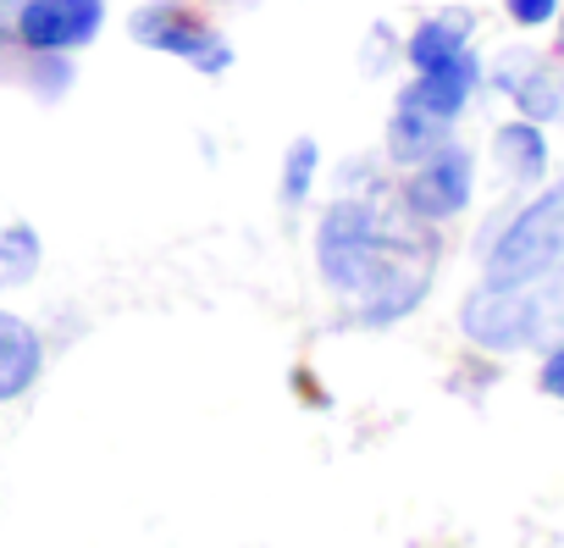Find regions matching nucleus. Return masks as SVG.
Segmentation results:
<instances>
[{"label": "nucleus", "instance_id": "nucleus-1", "mask_svg": "<svg viewBox=\"0 0 564 548\" xmlns=\"http://www.w3.org/2000/svg\"><path fill=\"white\" fill-rule=\"evenodd\" d=\"M316 278L349 305L355 327L415 316L437 278V227L415 222L388 194H333L311 227Z\"/></svg>", "mask_w": 564, "mask_h": 548}, {"label": "nucleus", "instance_id": "nucleus-22", "mask_svg": "<svg viewBox=\"0 0 564 548\" xmlns=\"http://www.w3.org/2000/svg\"><path fill=\"white\" fill-rule=\"evenodd\" d=\"M553 34H558V56H564V0H558V18H553Z\"/></svg>", "mask_w": 564, "mask_h": 548}, {"label": "nucleus", "instance_id": "nucleus-13", "mask_svg": "<svg viewBox=\"0 0 564 548\" xmlns=\"http://www.w3.org/2000/svg\"><path fill=\"white\" fill-rule=\"evenodd\" d=\"M322 172H327L322 139L316 133L289 139V150H282V161H276V200H282V211H311V200L322 189Z\"/></svg>", "mask_w": 564, "mask_h": 548}, {"label": "nucleus", "instance_id": "nucleus-8", "mask_svg": "<svg viewBox=\"0 0 564 548\" xmlns=\"http://www.w3.org/2000/svg\"><path fill=\"white\" fill-rule=\"evenodd\" d=\"M481 89H487V56H481V51H459V56H448V62H437V67L410 73L393 100H404V106H415V111H426V117L459 128L465 111L481 100Z\"/></svg>", "mask_w": 564, "mask_h": 548}, {"label": "nucleus", "instance_id": "nucleus-20", "mask_svg": "<svg viewBox=\"0 0 564 548\" xmlns=\"http://www.w3.org/2000/svg\"><path fill=\"white\" fill-rule=\"evenodd\" d=\"M12 18H18V0H0V84H12V67L23 56V45L12 34Z\"/></svg>", "mask_w": 564, "mask_h": 548}, {"label": "nucleus", "instance_id": "nucleus-5", "mask_svg": "<svg viewBox=\"0 0 564 548\" xmlns=\"http://www.w3.org/2000/svg\"><path fill=\"white\" fill-rule=\"evenodd\" d=\"M476 178H481V161H476V150L454 133V139L437 144L426 161L393 172V200H399L415 222L448 227V222H459V216L476 205Z\"/></svg>", "mask_w": 564, "mask_h": 548}, {"label": "nucleus", "instance_id": "nucleus-14", "mask_svg": "<svg viewBox=\"0 0 564 548\" xmlns=\"http://www.w3.org/2000/svg\"><path fill=\"white\" fill-rule=\"evenodd\" d=\"M12 89H23L34 106H62L78 89V56H51V51H23L12 67Z\"/></svg>", "mask_w": 564, "mask_h": 548}, {"label": "nucleus", "instance_id": "nucleus-12", "mask_svg": "<svg viewBox=\"0 0 564 548\" xmlns=\"http://www.w3.org/2000/svg\"><path fill=\"white\" fill-rule=\"evenodd\" d=\"M448 139H454L448 122H437V117H426V111L393 100V111H388V122H382V161H388L393 172H404V166L426 161L437 144H448Z\"/></svg>", "mask_w": 564, "mask_h": 548}, {"label": "nucleus", "instance_id": "nucleus-18", "mask_svg": "<svg viewBox=\"0 0 564 548\" xmlns=\"http://www.w3.org/2000/svg\"><path fill=\"white\" fill-rule=\"evenodd\" d=\"M503 18L520 29V34H536V29H553L558 18V0H498Z\"/></svg>", "mask_w": 564, "mask_h": 548}, {"label": "nucleus", "instance_id": "nucleus-16", "mask_svg": "<svg viewBox=\"0 0 564 548\" xmlns=\"http://www.w3.org/2000/svg\"><path fill=\"white\" fill-rule=\"evenodd\" d=\"M399 62H404V40H399L393 23L377 18V23L360 34V45H355V67H360L366 78H388V73H399Z\"/></svg>", "mask_w": 564, "mask_h": 548}, {"label": "nucleus", "instance_id": "nucleus-23", "mask_svg": "<svg viewBox=\"0 0 564 548\" xmlns=\"http://www.w3.org/2000/svg\"><path fill=\"white\" fill-rule=\"evenodd\" d=\"M558 271H564V266H558Z\"/></svg>", "mask_w": 564, "mask_h": 548}, {"label": "nucleus", "instance_id": "nucleus-21", "mask_svg": "<svg viewBox=\"0 0 564 548\" xmlns=\"http://www.w3.org/2000/svg\"><path fill=\"white\" fill-rule=\"evenodd\" d=\"M199 7H210V12H254L260 0H199Z\"/></svg>", "mask_w": 564, "mask_h": 548}, {"label": "nucleus", "instance_id": "nucleus-4", "mask_svg": "<svg viewBox=\"0 0 564 548\" xmlns=\"http://www.w3.org/2000/svg\"><path fill=\"white\" fill-rule=\"evenodd\" d=\"M128 40L150 56H172L199 78H227L238 51L232 34L199 7V0H144L128 12Z\"/></svg>", "mask_w": 564, "mask_h": 548}, {"label": "nucleus", "instance_id": "nucleus-2", "mask_svg": "<svg viewBox=\"0 0 564 548\" xmlns=\"http://www.w3.org/2000/svg\"><path fill=\"white\" fill-rule=\"evenodd\" d=\"M487 283H536L564 266V178H547L520 205H503L476 233Z\"/></svg>", "mask_w": 564, "mask_h": 548}, {"label": "nucleus", "instance_id": "nucleus-15", "mask_svg": "<svg viewBox=\"0 0 564 548\" xmlns=\"http://www.w3.org/2000/svg\"><path fill=\"white\" fill-rule=\"evenodd\" d=\"M45 271V238L34 222H0V294L12 289H29Z\"/></svg>", "mask_w": 564, "mask_h": 548}, {"label": "nucleus", "instance_id": "nucleus-11", "mask_svg": "<svg viewBox=\"0 0 564 548\" xmlns=\"http://www.w3.org/2000/svg\"><path fill=\"white\" fill-rule=\"evenodd\" d=\"M476 12L470 7H443V12H426L410 34H404V67L421 73V67H437L459 51H476Z\"/></svg>", "mask_w": 564, "mask_h": 548}, {"label": "nucleus", "instance_id": "nucleus-3", "mask_svg": "<svg viewBox=\"0 0 564 548\" xmlns=\"http://www.w3.org/2000/svg\"><path fill=\"white\" fill-rule=\"evenodd\" d=\"M459 333L487 355H520L564 333V271L536 283H476L459 300Z\"/></svg>", "mask_w": 564, "mask_h": 548}, {"label": "nucleus", "instance_id": "nucleus-10", "mask_svg": "<svg viewBox=\"0 0 564 548\" xmlns=\"http://www.w3.org/2000/svg\"><path fill=\"white\" fill-rule=\"evenodd\" d=\"M45 361H51L45 333L29 316L0 305V405H18L23 394H34V383L45 377Z\"/></svg>", "mask_w": 564, "mask_h": 548}, {"label": "nucleus", "instance_id": "nucleus-6", "mask_svg": "<svg viewBox=\"0 0 564 548\" xmlns=\"http://www.w3.org/2000/svg\"><path fill=\"white\" fill-rule=\"evenodd\" d=\"M111 23V0H18L12 34L23 51H51V56H78L100 45Z\"/></svg>", "mask_w": 564, "mask_h": 548}, {"label": "nucleus", "instance_id": "nucleus-7", "mask_svg": "<svg viewBox=\"0 0 564 548\" xmlns=\"http://www.w3.org/2000/svg\"><path fill=\"white\" fill-rule=\"evenodd\" d=\"M487 89L503 95L514 106V117H531L542 128L564 122V67L531 45H503L487 62Z\"/></svg>", "mask_w": 564, "mask_h": 548}, {"label": "nucleus", "instance_id": "nucleus-19", "mask_svg": "<svg viewBox=\"0 0 564 548\" xmlns=\"http://www.w3.org/2000/svg\"><path fill=\"white\" fill-rule=\"evenodd\" d=\"M536 388L547 394V399H558L564 405V333L542 350V366H536Z\"/></svg>", "mask_w": 564, "mask_h": 548}, {"label": "nucleus", "instance_id": "nucleus-9", "mask_svg": "<svg viewBox=\"0 0 564 548\" xmlns=\"http://www.w3.org/2000/svg\"><path fill=\"white\" fill-rule=\"evenodd\" d=\"M487 161H492V172H498L503 189H520V194L542 189L547 172H553L547 128L531 122V117H503V122L492 128V139H487Z\"/></svg>", "mask_w": 564, "mask_h": 548}, {"label": "nucleus", "instance_id": "nucleus-17", "mask_svg": "<svg viewBox=\"0 0 564 548\" xmlns=\"http://www.w3.org/2000/svg\"><path fill=\"white\" fill-rule=\"evenodd\" d=\"M393 189V166L377 155H349L333 166V194H388Z\"/></svg>", "mask_w": 564, "mask_h": 548}]
</instances>
